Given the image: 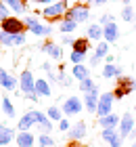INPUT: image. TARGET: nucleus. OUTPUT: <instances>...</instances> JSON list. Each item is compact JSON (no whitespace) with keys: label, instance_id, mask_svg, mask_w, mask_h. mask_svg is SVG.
I'll return each mask as SVG.
<instances>
[{"label":"nucleus","instance_id":"1","mask_svg":"<svg viewBox=\"0 0 136 147\" xmlns=\"http://www.w3.org/2000/svg\"><path fill=\"white\" fill-rule=\"evenodd\" d=\"M23 23H25V30L27 32H31L33 36H38V38H48L52 34V28L50 25H44L36 15H27L23 19Z\"/></svg>","mask_w":136,"mask_h":147},{"label":"nucleus","instance_id":"2","mask_svg":"<svg viewBox=\"0 0 136 147\" xmlns=\"http://www.w3.org/2000/svg\"><path fill=\"white\" fill-rule=\"evenodd\" d=\"M67 0H57V2L52 4H46L42 11H40V15L44 19H48V21H54V19H63L65 13H67Z\"/></svg>","mask_w":136,"mask_h":147},{"label":"nucleus","instance_id":"3","mask_svg":"<svg viewBox=\"0 0 136 147\" xmlns=\"http://www.w3.org/2000/svg\"><path fill=\"white\" fill-rule=\"evenodd\" d=\"M65 19H73L76 23H86L90 21V9H88V4H73L67 9Z\"/></svg>","mask_w":136,"mask_h":147},{"label":"nucleus","instance_id":"4","mask_svg":"<svg viewBox=\"0 0 136 147\" xmlns=\"http://www.w3.org/2000/svg\"><path fill=\"white\" fill-rule=\"evenodd\" d=\"M33 113V120H36V128H38V135H50L52 128H54V124H52V120L46 116L44 111H40V109H31Z\"/></svg>","mask_w":136,"mask_h":147},{"label":"nucleus","instance_id":"5","mask_svg":"<svg viewBox=\"0 0 136 147\" xmlns=\"http://www.w3.org/2000/svg\"><path fill=\"white\" fill-rule=\"evenodd\" d=\"M19 95H25V97H29L36 92V78H33V74L29 69H23L21 71V78H19Z\"/></svg>","mask_w":136,"mask_h":147},{"label":"nucleus","instance_id":"6","mask_svg":"<svg viewBox=\"0 0 136 147\" xmlns=\"http://www.w3.org/2000/svg\"><path fill=\"white\" fill-rule=\"evenodd\" d=\"M61 109H63V116L71 118V116H78V113H82V109H84V101H82L80 97H67L63 105H61Z\"/></svg>","mask_w":136,"mask_h":147},{"label":"nucleus","instance_id":"7","mask_svg":"<svg viewBox=\"0 0 136 147\" xmlns=\"http://www.w3.org/2000/svg\"><path fill=\"white\" fill-rule=\"evenodd\" d=\"M113 103H115V97H113V92H111V90L100 92V97H98V105H96V116H98V118H103V116H107V113H111V111H113Z\"/></svg>","mask_w":136,"mask_h":147},{"label":"nucleus","instance_id":"8","mask_svg":"<svg viewBox=\"0 0 136 147\" xmlns=\"http://www.w3.org/2000/svg\"><path fill=\"white\" fill-rule=\"evenodd\" d=\"M134 124H136L134 113H132V111H126L124 116L119 118V124H117V132H119V137H121V139L130 137V135H132V130H134Z\"/></svg>","mask_w":136,"mask_h":147},{"label":"nucleus","instance_id":"9","mask_svg":"<svg viewBox=\"0 0 136 147\" xmlns=\"http://www.w3.org/2000/svg\"><path fill=\"white\" fill-rule=\"evenodd\" d=\"M0 30L6 34H19V32H25V23L19 17H6L4 21H0Z\"/></svg>","mask_w":136,"mask_h":147},{"label":"nucleus","instance_id":"10","mask_svg":"<svg viewBox=\"0 0 136 147\" xmlns=\"http://www.w3.org/2000/svg\"><path fill=\"white\" fill-rule=\"evenodd\" d=\"M40 49H42V53H46L52 61H61V59H63V49H61V44H57L54 40H46Z\"/></svg>","mask_w":136,"mask_h":147},{"label":"nucleus","instance_id":"11","mask_svg":"<svg viewBox=\"0 0 136 147\" xmlns=\"http://www.w3.org/2000/svg\"><path fill=\"white\" fill-rule=\"evenodd\" d=\"M86 135H88V124L86 122H76V124H71L69 130H67L69 141H82V139H86Z\"/></svg>","mask_w":136,"mask_h":147},{"label":"nucleus","instance_id":"12","mask_svg":"<svg viewBox=\"0 0 136 147\" xmlns=\"http://www.w3.org/2000/svg\"><path fill=\"white\" fill-rule=\"evenodd\" d=\"M121 76H124V67L115 65V63H105L103 71H100V78H105V80H117Z\"/></svg>","mask_w":136,"mask_h":147},{"label":"nucleus","instance_id":"13","mask_svg":"<svg viewBox=\"0 0 136 147\" xmlns=\"http://www.w3.org/2000/svg\"><path fill=\"white\" fill-rule=\"evenodd\" d=\"M103 40H107L109 44H113V42H117V40H119V25L115 21L103 25Z\"/></svg>","mask_w":136,"mask_h":147},{"label":"nucleus","instance_id":"14","mask_svg":"<svg viewBox=\"0 0 136 147\" xmlns=\"http://www.w3.org/2000/svg\"><path fill=\"white\" fill-rule=\"evenodd\" d=\"M100 88L96 86L92 92L84 95V109H88V113H96V105H98V97H100Z\"/></svg>","mask_w":136,"mask_h":147},{"label":"nucleus","instance_id":"15","mask_svg":"<svg viewBox=\"0 0 136 147\" xmlns=\"http://www.w3.org/2000/svg\"><path fill=\"white\" fill-rule=\"evenodd\" d=\"M0 86H2L4 90H15L19 86V80L15 76H11L4 67H0Z\"/></svg>","mask_w":136,"mask_h":147},{"label":"nucleus","instance_id":"16","mask_svg":"<svg viewBox=\"0 0 136 147\" xmlns=\"http://www.w3.org/2000/svg\"><path fill=\"white\" fill-rule=\"evenodd\" d=\"M15 143H17V147H33V143H36V137H33L29 130H21V132H17Z\"/></svg>","mask_w":136,"mask_h":147},{"label":"nucleus","instance_id":"17","mask_svg":"<svg viewBox=\"0 0 136 147\" xmlns=\"http://www.w3.org/2000/svg\"><path fill=\"white\" fill-rule=\"evenodd\" d=\"M71 78L78 80V82H82V80H86V78H90V65H84V63L73 65V67H71Z\"/></svg>","mask_w":136,"mask_h":147},{"label":"nucleus","instance_id":"18","mask_svg":"<svg viewBox=\"0 0 136 147\" xmlns=\"http://www.w3.org/2000/svg\"><path fill=\"white\" fill-rule=\"evenodd\" d=\"M33 126H36V120H33V113H31V109H29L27 113H23V116L19 118L17 130H19V132H21V130H31Z\"/></svg>","mask_w":136,"mask_h":147},{"label":"nucleus","instance_id":"19","mask_svg":"<svg viewBox=\"0 0 136 147\" xmlns=\"http://www.w3.org/2000/svg\"><path fill=\"white\" fill-rule=\"evenodd\" d=\"M36 92L40 97H52V84L46 78H36Z\"/></svg>","mask_w":136,"mask_h":147},{"label":"nucleus","instance_id":"20","mask_svg":"<svg viewBox=\"0 0 136 147\" xmlns=\"http://www.w3.org/2000/svg\"><path fill=\"white\" fill-rule=\"evenodd\" d=\"M15 130L11 128V126H4V124H0V147H6L9 143L15 141Z\"/></svg>","mask_w":136,"mask_h":147},{"label":"nucleus","instance_id":"21","mask_svg":"<svg viewBox=\"0 0 136 147\" xmlns=\"http://www.w3.org/2000/svg\"><path fill=\"white\" fill-rule=\"evenodd\" d=\"M117 124H119V116L117 113H107V116L103 118H98V126L100 128H117Z\"/></svg>","mask_w":136,"mask_h":147},{"label":"nucleus","instance_id":"22","mask_svg":"<svg viewBox=\"0 0 136 147\" xmlns=\"http://www.w3.org/2000/svg\"><path fill=\"white\" fill-rule=\"evenodd\" d=\"M86 38L88 40H103V25L100 23H90L86 30Z\"/></svg>","mask_w":136,"mask_h":147},{"label":"nucleus","instance_id":"23","mask_svg":"<svg viewBox=\"0 0 136 147\" xmlns=\"http://www.w3.org/2000/svg\"><path fill=\"white\" fill-rule=\"evenodd\" d=\"M0 2H4L13 13H17V15H23L25 9H27V6H25V0H0Z\"/></svg>","mask_w":136,"mask_h":147},{"label":"nucleus","instance_id":"24","mask_svg":"<svg viewBox=\"0 0 136 147\" xmlns=\"http://www.w3.org/2000/svg\"><path fill=\"white\" fill-rule=\"evenodd\" d=\"M0 109H2L4 118H15V107H13L11 99L6 95H2V99H0Z\"/></svg>","mask_w":136,"mask_h":147},{"label":"nucleus","instance_id":"25","mask_svg":"<svg viewBox=\"0 0 136 147\" xmlns=\"http://www.w3.org/2000/svg\"><path fill=\"white\" fill-rule=\"evenodd\" d=\"M71 51L86 53V55H88V51H90V40H88L86 36H84V38H76V42H73V46H71Z\"/></svg>","mask_w":136,"mask_h":147},{"label":"nucleus","instance_id":"26","mask_svg":"<svg viewBox=\"0 0 136 147\" xmlns=\"http://www.w3.org/2000/svg\"><path fill=\"white\" fill-rule=\"evenodd\" d=\"M78 25H80V23H76L73 19H65V17H63V21L59 23V30L63 32V34H73V32L78 30Z\"/></svg>","mask_w":136,"mask_h":147},{"label":"nucleus","instance_id":"27","mask_svg":"<svg viewBox=\"0 0 136 147\" xmlns=\"http://www.w3.org/2000/svg\"><path fill=\"white\" fill-rule=\"evenodd\" d=\"M134 19H136V11H134V6H130V4H124V6H121V21L132 23Z\"/></svg>","mask_w":136,"mask_h":147},{"label":"nucleus","instance_id":"28","mask_svg":"<svg viewBox=\"0 0 136 147\" xmlns=\"http://www.w3.org/2000/svg\"><path fill=\"white\" fill-rule=\"evenodd\" d=\"M46 116H48L52 122H61L65 116H63V109L57 107V105H50V107H46Z\"/></svg>","mask_w":136,"mask_h":147},{"label":"nucleus","instance_id":"29","mask_svg":"<svg viewBox=\"0 0 136 147\" xmlns=\"http://www.w3.org/2000/svg\"><path fill=\"white\" fill-rule=\"evenodd\" d=\"M94 55L100 57V59H105L109 55V42H107V40H98L96 49H94Z\"/></svg>","mask_w":136,"mask_h":147},{"label":"nucleus","instance_id":"30","mask_svg":"<svg viewBox=\"0 0 136 147\" xmlns=\"http://www.w3.org/2000/svg\"><path fill=\"white\" fill-rule=\"evenodd\" d=\"M117 86H124V88H128V90H136V80L134 78H128V76H121V78H117Z\"/></svg>","mask_w":136,"mask_h":147},{"label":"nucleus","instance_id":"31","mask_svg":"<svg viewBox=\"0 0 136 147\" xmlns=\"http://www.w3.org/2000/svg\"><path fill=\"white\" fill-rule=\"evenodd\" d=\"M94 88H96V82H94L92 78H86V80H82V82H80V90L84 92V95H88V92H92Z\"/></svg>","mask_w":136,"mask_h":147},{"label":"nucleus","instance_id":"32","mask_svg":"<svg viewBox=\"0 0 136 147\" xmlns=\"http://www.w3.org/2000/svg\"><path fill=\"white\" fill-rule=\"evenodd\" d=\"M57 80H59L63 86H69V84H71L73 78H69V76L65 74V65H59V69H57Z\"/></svg>","mask_w":136,"mask_h":147},{"label":"nucleus","instance_id":"33","mask_svg":"<svg viewBox=\"0 0 136 147\" xmlns=\"http://www.w3.org/2000/svg\"><path fill=\"white\" fill-rule=\"evenodd\" d=\"M36 141H38L40 147H54V139L50 135H38Z\"/></svg>","mask_w":136,"mask_h":147},{"label":"nucleus","instance_id":"34","mask_svg":"<svg viewBox=\"0 0 136 147\" xmlns=\"http://www.w3.org/2000/svg\"><path fill=\"white\" fill-rule=\"evenodd\" d=\"M86 57H88L86 53L71 51V55H69V61H71V65H80V63H84V59H86Z\"/></svg>","mask_w":136,"mask_h":147},{"label":"nucleus","instance_id":"35","mask_svg":"<svg viewBox=\"0 0 136 147\" xmlns=\"http://www.w3.org/2000/svg\"><path fill=\"white\" fill-rule=\"evenodd\" d=\"M0 46H4V49L13 46V34H6V32L0 30Z\"/></svg>","mask_w":136,"mask_h":147},{"label":"nucleus","instance_id":"36","mask_svg":"<svg viewBox=\"0 0 136 147\" xmlns=\"http://www.w3.org/2000/svg\"><path fill=\"white\" fill-rule=\"evenodd\" d=\"M25 42H27V34H25V32L13 34V46H23Z\"/></svg>","mask_w":136,"mask_h":147},{"label":"nucleus","instance_id":"37","mask_svg":"<svg viewBox=\"0 0 136 147\" xmlns=\"http://www.w3.org/2000/svg\"><path fill=\"white\" fill-rule=\"evenodd\" d=\"M115 135H119L117 128H103V132H100V137H103V141H105V143H109Z\"/></svg>","mask_w":136,"mask_h":147},{"label":"nucleus","instance_id":"38","mask_svg":"<svg viewBox=\"0 0 136 147\" xmlns=\"http://www.w3.org/2000/svg\"><path fill=\"white\" fill-rule=\"evenodd\" d=\"M132 90H128V88H124V86H115V90H113V97L115 99H124V97H128Z\"/></svg>","mask_w":136,"mask_h":147},{"label":"nucleus","instance_id":"39","mask_svg":"<svg viewBox=\"0 0 136 147\" xmlns=\"http://www.w3.org/2000/svg\"><path fill=\"white\" fill-rule=\"evenodd\" d=\"M57 124H59V130H61V132H67V130L71 128V122H69V118H67V116L61 120V122H57Z\"/></svg>","mask_w":136,"mask_h":147},{"label":"nucleus","instance_id":"40","mask_svg":"<svg viewBox=\"0 0 136 147\" xmlns=\"http://www.w3.org/2000/svg\"><path fill=\"white\" fill-rule=\"evenodd\" d=\"M73 42H76V38L71 34H63V38H61V46H73Z\"/></svg>","mask_w":136,"mask_h":147},{"label":"nucleus","instance_id":"41","mask_svg":"<svg viewBox=\"0 0 136 147\" xmlns=\"http://www.w3.org/2000/svg\"><path fill=\"white\" fill-rule=\"evenodd\" d=\"M6 17H11V9L4 2H0V21H4Z\"/></svg>","mask_w":136,"mask_h":147},{"label":"nucleus","instance_id":"42","mask_svg":"<svg viewBox=\"0 0 136 147\" xmlns=\"http://www.w3.org/2000/svg\"><path fill=\"white\" fill-rule=\"evenodd\" d=\"M111 21H115V19H113V15H109V13H103V15L98 17V23L100 25H107V23H111Z\"/></svg>","mask_w":136,"mask_h":147},{"label":"nucleus","instance_id":"43","mask_svg":"<svg viewBox=\"0 0 136 147\" xmlns=\"http://www.w3.org/2000/svg\"><path fill=\"white\" fill-rule=\"evenodd\" d=\"M121 145H124V139H121L119 135H115L111 141H109V147H121Z\"/></svg>","mask_w":136,"mask_h":147},{"label":"nucleus","instance_id":"44","mask_svg":"<svg viewBox=\"0 0 136 147\" xmlns=\"http://www.w3.org/2000/svg\"><path fill=\"white\" fill-rule=\"evenodd\" d=\"M100 61H103V59H100V57H96V55L92 53V57L88 59V65H90V67H96V65H100Z\"/></svg>","mask_w":136,"mask_h":147},{"label":"nucleus","instance_id":"45","mask_svg":"<svg viewBox=\"0 0 136 147\" xmlns=\"http://www.w3.org/2000/svg\"><path fill=\"white\" fill-rule=\"evenodd\" d=\"M107 2H109V0H86V4H92V6H103Z\"/></svg>","mask_w":136,"mask_h":147},{"label":"nucleus","instance_id":"46","mask_svg":"<svg viewBox=\"0 0 136 147\" xmlns=\"http://www.w3.org/2000/svg\"><path fill=\"white\" fill-rule=\"evenodd\" d=\"M31 2H33V4H44V6H46V4H52V2H57V0H31Z\"/></svg>","mask_w":136,"mask_h":147},{"label":"nucleus","instance_id":"47","mask_svg":"<svg viewBox=\"0 0 136 147\" xmlns=\"http://www.w3.org/2000/svg\"><path fill=\"white\" fill-rule=\"evenodd\" d=\"M42 69H44V71H52V63H50V61H44V63H42Z\"/></svg>","mask_w":136,"mask_h":147},{"label":"nucleus","instance_id":"48","mask_svg":"<svg viewBox=\"0 0 136 147\" xmlns=\"http://www.w3.org/2000/svg\"><path fill=\"white\" fill-rule=\"evenodd\" d=\"M105 61H107V63H113V61H115V57H113V55H107V57H105Z\"/></svg>","mask_w":136,"mask_h":147},{"label":"nucleus","instance_id":"49","mask_svg":"<svg viewBox=\"0 0 136 147\" xmlns=\"http://www.w3.org/2000/svg\"><path fill=\"white\" fill-rule=\"evenodd\" d=\"M121 2H124V4H130V2H132V0H121Z\"/></svg>","mask_w":136,"mask_h":147},{"label":"nucleus","instance_id":"50","mask_svg":"<svg viewBox=\"0 0 136 147\" xmlns=\"http://www.w3.org/2000/svg\"><path fill=\"white\" fill-rule=\"evenodd\" d=\"M130 147H136V141H134V143H132V145H130Z\"/></svg>","mask_w":136,"mask_h":147},{"label":"nucleus","instance_id":"51","mask_svg":"<svg viewBox=\"0 0 136 147\" xmlns=\"http://www.w3.org/2000/svg\"><path fill=\"white\" fill-rule=\"evenodd\" d=\"M134 113H136V105H134Z\"/></svg>","mask_w":136,"mask_h":147}]
</instances>
